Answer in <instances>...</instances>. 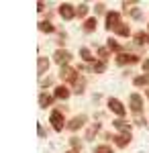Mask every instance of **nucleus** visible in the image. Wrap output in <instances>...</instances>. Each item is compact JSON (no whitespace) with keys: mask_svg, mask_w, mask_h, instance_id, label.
Wrapping results in <instances>:
<instances>
[{"mask_svg":"<svg viewBox=\"0 0 149 153\" xmlns=\"http://www.w3.org/2000/svg\"><path fill=\"white\" fill-rule=\"evenodd\" d=\"M69 94H72V90H69L68 86H57V88H55V92H53V96H55L57 100H68Z\"/></svg>","mask_w":149,"mask_h":153,"instance_id":"obj_9","label":"nucleus"},{"mask_svg":"<svg viewBox=\"0 0 149 153\" xmlns=\"http://www.w3.org/2000/svg\"><path fill=\"white\" fill-rule=\"evenodd\" d=\"M94 29H96V19H86L84 21V31L86 33H92Z\"/></svg>","mask_w":149,"mask_h":153,"instance_id":"obj_16","label":"nucleus"},{"mask_svg":"<svg viewBox=\"0 0 149 153\" xmlns=\"http://www.w3.org/2000/svg\"><path fill=\"white\" fill-rule=\"evenodd\" d=\"M51 84V78H45V80H41V86H49Z\"/></svg>","mask_w":149,"mask_h":153,"instance_id":"obj_33","label":"nucleus"},{"mask_svg":"<svg viewBox=\"0 0 149 153\" xmlns=\"http://www.w3.org/2000/svg\"><path fill=\"white\" fill-rule=\"evenodd\" d=\"M94 10L98 12V14H102V12H104V4H102V2H98V4L94 6Z\"/></svg>","mask_w":149,"mask_h":153,"instance_id":"obj_27","label":"nucleus"},{"mask_svg":"<svg viewBox=\"0 0 149 153\" xmlns=\"http://www.w3.org/2000/svg\"><path fill=\"white\" fill-rule=\"evenodd\" d=\"M115 127L116 129H121L123 133H131V125H127L123 118H118V120H115Z\"/></svg>","mask_w":149,"mask_h":153,"instance_id":"obj_17","label":"nucleus"},{"mask_svg":"<svg viewBox=\"0 0 149 153\" xmlns=\"http://www.w3.org/2000/svg\"><path fill=\"white\" fill-rule=\"evenodd\" d=\"M76 14H78V16H80V19H84V16H86V14H88V4H84V2H82L80 6H78V8H76Z\"/></svg>","mask_w":149,"mask_h":153,"instance_id":"obj_20","label":"nucleus"},{"mask_svg":"<svg viewBox=\"0 0 149 153\" xmlns=\"http://www.w3.org/2000/svg\"><path fill=\"white\" fill-rule=\"evenodd\" d=\"M59 14H61V19L69 21V19H74V16H76V8H74L69 2H66V4H61V6H59Z\"/></svg>","mask_w":149,"mask_h":153,"instance_id":"obj_6","label":"nucleus"},{"mask_svg":"<svg viewBox=\"0 0 149 153\" xmlns=\"http://www.w3.org/2000/svg\"><path fill=\"white\" fill-rule=\"evenodd\" d=\"M37 131H39V137H45V129H43V127H41V125H39V127H37Z\"/></svg>","mask_w":149,"mask_h":153,"instance_id":"obj_32","label":"nucleus"},{"mask_svg":"<svg viewBox=\"0 0 149 153\" xmlns=\"http://www.w3.org/2000/svg\"><path fill=\"white\" fill-rule=\"evenodd\" d=\"M116 145L118 147H127L129 143H131V133H121V135H116Z\"/></svg>","mask_w":149,"mask_h":153,"instance_id":"obj_11","label":"nucleus"},{"mask_svg":"<svg viewBox=\"0 0 149 153\" xmlns=\"http://www.w3.org/2000/svg\"><path fill=\"white\" fill-rule=\"evenodd\" d=\"M84 123H86V114L74 117V118H72V120L68 123V129H69V131H78L80 127H84Z\"/></svg>","mask_w":149,"mask_h":153,"instance_id":"obj_8","label":"nucleus"},{"mask_svg":"<svg viewBox=\"0 0 149 153\" xmlns=\"http://www.w3.org/2000/svg\"><path fill=\"white\" fill-rule=\"evenodd\" d=\"M74 92H76V94H82V92H84V80H80V78H78V82H76V88H74Z\"/></svg>","mask_w":149,"mask_h":153,"instance_id":"obj_24","label":"nucleus"},{"mask_svg":"<svg viewBox=\"0 0 149 153\" xmlns=\"http://www.w3.org/2000/svg\"><path fill=\"white\" fill-rule=\"evenodd\" d=\"M129 106H131L133 112H141V108H143V98L139 94H131L129 96Z\"/></svg>","mask_w":149,"mask_h":153,"instance_id":"obj_7","label":"nucleus"},{"mask_svg":"<svg viewBox=\"0 0 149 153\" xmlns=\"http://www.w3.org/2000/svg\"><path fill=\"white\" fill-rule=\"evenodd\" d=\"M133 84H135V86H147L149 84V76H137V78L133 80Z\"/></svg>","mask_w":149,"mask_h":153,"instance_id":"obj_18","label":"nucleus"},{"mask_svg":"<svg viewBox=\"0 0 149 153\" xmlns=\"http://www.w3.org/2000/svg\"><path fill=\"white\" fill-rule=\"evenodd\" d=\"M104 70H106V63H104V61H96V63H94V71H96V74H102Z\"/></svg>","mask_w":149,"mask_h":153,"instance_id":"obj_23","label":"nucleus"},{"mask_svg":"<svg viewBox=\"0 0 149 153\" xmlns=\"http://www.w3.org/2000/svg\"><path fill=\"white\" fill-rule=\"evenodd\" d=\"M116 61H118L121 65H125V63H137L139 57H137V55H133V53H121V55L116 57Z\"/></svg>","mask_w":149,"mask_h":153,"instance_id":"obj_10","label":"nucleus"},{"mask_svg":"<svg viewBox=\"0 0 149 153\" xmlns=\"http://www.w3.org/2000/svg\"><path fill=\"white\" fill-rule=\"evenodd\" d=\"M72 145H74V149H78V147H80V141H78V137H74V139H72Z\"/></svg>","mask_w":149,"mask_h":153,"instance_id":"obj_31","label":"nucleus"},{"mask_svg":"<svg viewBox=\"0 0 149 153\" xmlns=\"http://www.w3.org/2000/svg\"><path fill=\"white\" fill-rule=\"evenodd\" d=\"M66 153H80L78 149H69V151H66Z\"/></svg>","mask_w":149,"mask_h":153,"instance_id":"obj_34","label":"nucleus"},{"mask_svg":"<svg viewBox=\"0 0 149 153\" xmlns=\"http://www.w3.org/2000/svg\"><path fill=\"white\" fill-rule=\"evenodd\" d=\"M98 131H100V123H94L90 129H88V133H86V141H92V139H94V135H96Z\"/></svg>","mask_w":149,"mask_h":153,"instance_id":"obj_15","label":"nucleus"},{"mask_svg":"<svg viewBox=\"0 0 149 153\" xmlns=\"http://www.w3.org/2000/svg\"><path fill=\"white\" fill-rule=\"evenodd\" d=\"M147 29H149V25H147Z\"/></svg>","mask_w":149,"mask_h":153,"instance_id":"obj_36","label":"nucleus"},{"mask_svg":"<svg viewBox=\"0 0 149 153\" xmlns=\"http://www.w3.org/2000/svg\"><path fill=\"white\" fill-rule=\"evenodd\" d=\"M37 10H39V12L45 10V2H37Z\"/></svg>","mask_w":149,"mask_h":153,"instance_id":"obj_30","label":"nucleus"},{"mask_svg":"<svg viewBox=\"0 0 149 153\" xmlns=\"http://www.w3.org/2000/svg\"><path fill=\"white\" fill-rule=\"evenodd\" d=\"M145 41H149V35H145V33H137V35H135V43L143 45Z\"/></svg>","mask_w":149,"mask_h":153,"instance_id":"obj_21","label":"nucleus"},{"mask_svg":"<svg viewBox=\"0 0 149 153\" xmlns=\"http://www.w3.org/2000/svg\"><path fill=\"white\" fill-rule=\"evenodd\" d=\"M94 153H112V149H110L108 145H98V147H96V151H94Z\"/></svg>","mask_w":149,"mask_h":153,"instance_id":"obj_25","label":"nucleus"},{"mask_svg":"<svg viewBox=\"0 0 149 153\" xmlns=\"http://www.w3.org/2000/svg\"><path fill=\"white\" fill-rule=\"evenodd\" d=\"M143 71H145V76H149V57L143 61Z\"/></svg>","mask_w":149,"mask_h":153,"instance_id":"obj_28","label":"nucleus"},{"mask_svg":"<svg viewBox=\"0 0 149 153\" xmlns=\"http://www.w3.org/2000/svg\"><path fill=\"white\" fill-rule=\"evenodd\" d=\"M59 78L63 80V82H78V74H76V70L74 68H69V65H63L61 68V71H59Z\"/></svg>","mask_w":149,"mask_h":153,"instance_id":"obj_3","label":"nucleus"},{"mask_svg":"<svg viewBox=\"0 0 149 153\" xmlns=\"http://www.w3.org/2000/svg\"><path fill=\"white\" fill-rule=\"evenodd\" d=\"M108 49H112V51H118V49H121V45L116 43L115 39H108Z\"/></svg>","mask_w":149,"mask_h":153,"instance_id":"obj_26","label":"nucleus"},{"mask_svg":"<svg viewBox=\"0 0 149 153\" xmlns=\"http://www.w3.org/2000/svg\"><path fill=\"white\" fill-rule=\"evenodd\" d=\"M115 33H116V35H121V37H129V27H127V25H121Z\"/></svg>","mask_w":149,"mask_h":153,"instance_id":"obj_22","label":"nucleus"},{"mask_svg":"<svg viewBox=\"0 0 149 153\" xmlns=\"http://www.w3.org/2000/svg\"><path fill=\"white\" fill-rule=\"evenodd\" d=\"M69 59H72V53H69L68 49H57V51L53 53V61H55V63H59L61 68H63V65H68Z\"/></svg>","mask_w":149,"mask_h":153,"instance_id":"obj_4","label":"nucleus"},{"mask_svg":"<svg viewBox=\"0 0 149 153\" xmlns=\"http://www.w3.org/2000/svg\"><path fill=\"white\" fill-rule=\"evenodd\" d=\"M108 108L115 112L116 117H121V118L127 114V108L123 106V102H121V100H116V98H110V100H108Z\"/></svg>","mask_w":149,"mask_h":153,"instance_id":"obj_5","label":"nucleus"},{"mask_svg":"<svg viewBox=\"0 0 149 153\" xmlns=\"http://www.w3.org/2000/svg\"><path fill=\"white\" fill-rule=\"evenodd\" d=\"M147 98H149V88H147Z\"/></svg>","mask_w":149,"mask_h":153,"instance_id":"obj_35","label":"nucleus"},{"mask_svg":"<svg viewBox=\"0 0 149 153\" xmlns=\"http://www.w3.org/2000/svg\"><path fill=\"white\" fill-rule=\"evenodd\" d=\"M121 14H118V12H115V10H110V12H106V25H104V27H106V29H108V31H112V29H118V27H121Z\"/></svg>","mask_w":149,"mask_h":153,"instance_id":"obj_2","label":"nucleus"},{"mask_svg":"<svg viewBox=\"0 0 149 153\" xmlns=\"http://www.w3.org/2000/svg\"><path fill=\"white\" fill-rule=\"evenodd\" d=\"M39 31H43V33H53L55 27H53L51 21H41V23H39Z\"/></svg>","mask_w":149,"mask_h":153,"instance_id":"obj_14","label":"nucleus"},{"mask_svg":"<svg viewBox=\"0 0 149 153\" xmlns=\"http://www.w3.org/2000/svg\"><path fill=\"white\" fill-rule=\"evenodd\" d=\"M53 98H55V96H49V94L43 92V94L39 96V106H41V108H49V106L53 104Z\"/></svg>","mask_w":149,"mask_h":153,"instance_id":"obj_12","label":"nucleus"},{"mask_svg":"<svg viewBox=\"0 0 149 153\" xmlns=\"http://www.w3.org/2000/svg\"><path fill=\"white\" fill-rule=\"evenodd\" d=\"M49 123H51V127L57 131H63V127H68L66 125V118H63V114L59 112V110H51V114H49Z\"/></svg>","mask_w":149,"mask_h":153,"instance_id":"obj_1","label":"nucleus"},{"mask_svg":"<svg viewBox=\"0 0 149 153\" xmlns=\"http://www.w3.org/2000/svg\"><path fill=\"white\" fill-rule=\"evenodd\" d=\"M80 57L84 59V61H92V59H94V57H92V53H90V49H88V47H82V49H80Z\"/></svg>","mask_w":149,"mask_h":153,"instance_id":"obj_19","label":"nucleus"},{"mask_svg":"<svg viewBox=\"0 0 149 153\" xmlns=\"http://www.w3.org/2000/svg\"><path fill=\"white\" fill-rule=\"evenodd\" d=\"M98 55H100V57H106V55H108V49H106V47H100V49H98Z\"/></svg>","mask_w":149,"mask_h":153,"instance_id":"obj_29","label":"nucleus"},{"mask_svg":"<svg viewBox=\"0 0 149 153\" xmlns=\"http://www.w3.org/2000/svg\"><path fill=\"white\" fill-rule=\"evenodd\" d=\"M47 70H49V59L47 57H39L37 59V71H39V74H45Z\"/></svg>","mask_w":149,"mask_h":153,"instance_id":"obj_13","label":"nucleus"}]
</instances>
